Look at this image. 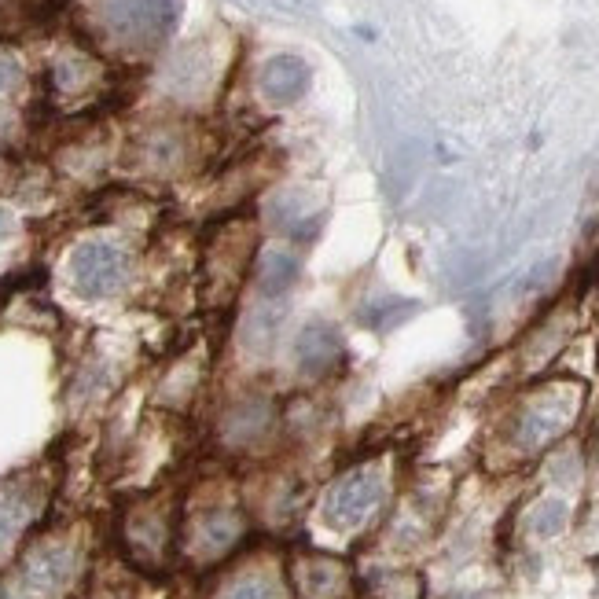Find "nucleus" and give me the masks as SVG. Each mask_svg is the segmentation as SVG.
I'll use <instances>...</instances> for the list:
<instances>
[{"label": "nucleus", "instance_id": "6", "mask_svg": "<svg viewBox=\"0 0 599 599\" xmlns=\"http://www.w3.org/2000/svg\"><path fill=\"white\" fill-rule=\"evenodd\" d=\"M177 4L173 0H107V23L129 41H151L173 26Z\"/></svg>", "mask_w": 599, "mask_h": 599}, {"label": "nucleus", "instance_id": "13", "mask_svg": "<svg viewBox=\"0 0 599 599\" xmlns=\"http://www.w3.org/2000/svg\"><path fill=\"white\" fill-rule=\"evenodd\" d=\"M19 81H23V67H19V59L8 56V52H0V92H12Z\"/></svg>", "mask_w": 599, "mask_h": 599}, {"label": "nucleus", "instance_id": "5", "mask_svg": "<svg viewBox=\"0 0 599 599\" xmlns=\"http://www.w3.org/2000/svg\"><path fill=\"white\" fill-rule=\"evenodd\" d=\"M243 515L232 504H210V508L195 511L188 522V552L199 563H217L243 541Z\"/></svg>", "mask_w": 599, "mask_h": 599}, {"label": "nucleus", "instance_id": "8", "mask_svg": "<svg viewBox=\"0 0 599 599\" xmlns=\"http://www.w3.org/2000/svg\"><path fill=\"white\" fill-rule=\"evenodd\" d=\"M258 89L272 103H294L302 100L309 89V67L294 56H276L261 67Z\"/></svg>", "mask_w": 599, "mask_h": 599}, {"label": "nucleus", "instance_id": "1", "mask_svg": "<svg viewBox=\"0 0 599 599\" xmlns=\"http://www.w3.org/2000/svg\"><path fill=\"white\" fill-rule=\"evenodd\" d=\"M85 574V544L74 533H48L0 577V599H70Z\"/></svg>", "mask_w": 599, "mask_h": 599}, {"label": "nucleus", "instance_id": "11", "mask_svg": "<svg viewBox=\"0 0 599 599\" xmlns=\"http://www.w3.org/2000/svg\"><path fill=\"white\" fill-rule=\"evenodd\" d=\"M217 599H287V585L272 570H247V574L232 577L217 592Z\"/></svg>", "mask_w": 599, "mask_h": 599}, {"label": "nucleus", "instance_id": "9", "mask_svg": "<svg viewBox=\"0 0 599 599\" xmlns=\"http://www.w3.org/2000/svg\"><path fill=\"white\" fill-rule=\"evenodd\" d=\"M221 434H225L232 445H254L261 434H269L272 430V408L261 401V397H247V401H239V405L228 408L225 423H221Z\"/></svg>", "mask_w": 599, "mask_h": 599}, {"label": "nucleus", "instance_id": "2", "mask_svg": "<svg viewBox=\"0 0 599 599\" xmlns=\"http://www.w3.org/2000/svg\"><path fill=\"white\" fill-rule=\"evenodd\" d=\"M48 486L37 475H15L0 482V559L15 552L30 526L41 519Z\"/></svg>", "mask_w": 599, "mask_h": 599}, {"label": "nucleus", "instance_id": "12", "mask_svg": "<svg viewBox=\"0 0 599 599\" xmlns=\"http://www.w3.org/2000/svg\"><path fill=\"white\" fill-rule=\"evenodd\" d=\"M294 272H298V261L294 254H283V250H272L258 261V283L265 294H280L283 287H291Z\"/></svg>", "mask_w": 599, "mask_h": 599}, {"label": "nucleus", "instance_id": "4", "mask_svg": "<svg viewBox=\"0 0 599 599\" xmlns=\"http://www.w3.org/2000/svg\"><path fill=\"white\" fill-rule=\"evenodd\" d=\"M379 497H383L379 475H372L368 467H357V471L342 475L339 482L324 493V519H328L335 530H357L375 511Z\"/></svg>", "mask_w": 599, "mask_h": 599}, {"label": "nucleus", "instance_id": "3", "mask_svg": "<svg viewBox=\"0 0 599 599\" xmlns=\"http://www.w3.org/2000/svg\"><path fill=\"white\" fill-rule=\"evenodd\" d=\"M125 272H129V258H125L122 247L114 243H85V247L74 250L70 258V276H74V287L85 298H111L114 291H122Z\"/></svg>", "mask_w": 599, "mask_h": 599}, {"label": "nucleus", "instance_id": "10", "mask_svg": "<svg viewBox=\"0 0 599 599\" xmlns=\"http://www.w3.org/2000/svg\"><path fill=\"white\" fill-rule=\"evenodd\" d=\"M339 357V339H335V331L328 324H317V328H306L302 331V339L294 346V361L302 372H324L331 361Z\"/></svg>", "mask_w": 599, "mask_h": 599}, {"label": "nucleus", "instance_id": "7", "mask_svg": "<svg viewBox=\"0 0 599 599\" xmlns=\"http://www.w3.org/2000/svg\"><path fill=\"white\" fill-rule=\"evenodd\" d=\"M125 548H129L136 563H162V555L170 548V511L159 508V504H144V508L129 511V519H125Z\"/></svg>", "mask_w": 599, "mask_h": 599}]
</instances>
